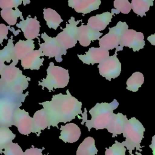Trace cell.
<instances>
[{"label": "cell", "instance_id": "cell-1", "mask_svg": "<svg viewBox=\"0 0 155 155\" xmlns=\"http://www.w3.org/2000/svg\"><path fill=\"white\" fill-rule=\"evenodd\" d=\"M39 104L42 105L48 114L50 127L58 128L59 123L70 122L79 114H82V102L73 97L68 90H67L66 94H54L50 101L39 102Z\"/></svg>", "mask_w": 155, "mask_h": 155}, {"label": "cell", "instance_id": "cell-2", "mask_svg": "<svg viewBox=\"0 0 155 155\" xmlns=\"http://www.w3.org/2000/svg\"><path fill=\"white\" fill-rule=\"evenodd\" d=\"M30 81V78L24 75L19 68L11 64L6 65L1 74L0 98L23 103L28 91L22 92L28 87Z\"/></svg>", "mask_w": 155, "mask_h": 155}, {"label": "cell", "instance_id": "cell-3", "mask_svg": "<svg viewBox=\"0 0 155 155\" xmlns=\"http://www.w3.org/2000/svg\"><path fill=\"white\" fill-rule=\"evenodd\" d=\"M119 106V102L116 99H114L111 103L102 102L97 103L94 107L89 110L91 116L90 120L87 119L86 108L84 109V113H82V122L81 124L85 122V126L88 131L92 128L96 130H101L107 128L109 125L113 114V111Z\"/></svg>", "mask_w": 155, "mask_h": 155}, {"label": "cell", "instance_id": "cell-4", "mask_svg": "<svg viewBox=\"0 0 155 155\" xmlns=\"http://www.w3.org/2000/svg\"><path fill=\"white\" fill-rule=\"evenodd\" d=\"M145 130L143 125L136 117H133L128 119L122 133L125 140L122 143L128 150L130 154L134 149L142 151V147L140 146V143L143 138Z\"/></svg>", "mask_w": 155, "mask_h": 155}, {"label": "cell", "instance_id": "cell-5", "mask_svg": "<svg viewBox=\"0 0 155 155\" xmlns=\"http://www.w3.org/2000/svg\"><path fill=\"white\" fill-rule=\"evenodd\" d=\"M68 70L59 66H56L53 62L49 63L47 69V76L38 82V85L44 90L46 88L49 91L53 89L64 88L69 82Z\"/></svg>", "mask_w": 155, "mask_h": 155}, {"label": "cell", "instance_id": "cell-6", "mask_svg": "<svg viewBox=\"0 0 155 155\" xmlns=\"http://www.w3.org/2000/svg\"><path fill=\"white\" fill-rule=\"evenodd\" d=\"M128 29L125 22L119 21L116 26L109 28V32L99 39V44L101 48L109 50L119 47L124 33Z\"/></svg>", "mask_w": 155, "mask_h": 155}, {"label": "cell", "instance_id": "cell-7", "mask_svg": "<svg viewBox=\"0 0 155 155\" xmlns=\"http://www.w3.org/2000/svg\"><path fill=\"white\" fill-rule=\"evenodd\" d=\"M82 20L75 21V18L71 16L66 23V26L63 30L56 37V39L66 50L76 45L78 42V27L77 25Z\"/></svg>", "mask_w": 155, "mask_h": 155}, {"label": "cell", "instance_id": "cell-8", "mask_svg": "<svg viewBox=\"0 0 155 155\" xmlns=\"http://www.w3.org/2000/svg\"><path fill=\"white\" fill-rule=\"evenodd\" d=\"M41 38L44 42L39 44V48L42 51L44 56L50 58H54L58 62H62V56L67 54V50L63 48L56 38L50 37L45 33L41 34Z\"/></svg>", "mask_w": 155, "mask_h": 155}, {"label": "cell", "instance_id": "cell-9", "mask_svg": "<svg viewBox=\"0 0 155 155\" xmlns=\"http://www.w3.org/2000/svg\"><path fill=\"white\" fill-rule=\"evenodd\" d=\"M22 104L6 98H0V127H10L14 124L15 114Z\"/></svg>", "mask_w": 155, "mask_h": 155}, {"label": "cell", "instance_id": "cell-10", "mask_svg": "<svg viewBox=\"0 0 155 155\" xmlns=\"http://www.w3.org/2000/svg\"><path fill=\"white\" fill-rule=\"evenodd\" d=\"M117 54L115 51L114 55L109 56L97 65L99 74L108 81L118 77L121 71V63L117 58Z\"/></svg>", "mask_w": 155, "mask_h": 155}, {"label": "cell", "instance_id": "cell-11", "mask_svg": "<svg viewBox=\"0 0 155 155\" xmlns=\"http://www.w3.org/2000/svg\"><path fill=\"white\" fill-rule=\"evenodd\" d=\"M144 36L142 33L137 32L133 29H128L124 34L121 44L116 52L123 50L124 46L133 48L134 51L142 49L145 46Z\"/></svg>", "mask_w": 155, "mask_h": 155}, {"label": "cell", "instance_id": "cell-12", "mask_svg": "<svg viewBox=\"0 0 155 155\" xmlns=\"http://www.w3.org/2000/svg\"><path fill=\"white\" fill-rule=\"evenodd\" d=\"M13 125L17 127L21 134L28 135L33 131V119L29 116L27 111L18 108L15 112Z\"/></svg>", "mask_w": 155, "mask_h": 155}, {"label": "cell", "instance_id": "cell-13", "mask_svg": "<svg viewBox=\"0 0 155 155\" xmlns=\"http://www.w3.org/2000/svg\"><path fill=\"white\" fill-rule=\"evenodd\" d=\"M16 25L22 30L27 40H33L35 38L39 39L40 22L37 19L36 16L31 18L29 15L25 19L20 21Z\"/></svg>", "mask_w": 155, "mask_h": 155}, {"label": "cell", "instance_id": "cell-14", "mask_svg": "<svg viewBox=\"0 0 155 155\" xmlns=\"http://www.w3.org/2000/svg\"><path fill=\"white\" fill-rule=\"evenodd\" d=\"M78 56L84 64L93 65L97 63L101 64L110 56L107 50L101 47H91L85 54H78Z\"/></svg>", "mask_w": 155, "mask_h": 155}, {"label": "cell", "instance_id": "cell-15", "mask_svg": "<svg viewBox=\"0 0 155 155\" xmlns=\"http://www.w3.org/2000/svg\"><path fill=\"white\" fill-rule=\"evenodd\" d=\"M35 47L33 40H19L14 45L13 59L11 64L16 66L19 60L22 59L28 54L34 51Z\"/></svg>", "mask_w": 155, "mask_h": 155}, {"label": "cell", "instance_id": "cell-16", "mask_svg": "<svg viewBox=\"0 0 155 155\" xmlns=\"http://www.w3.org/2000/svg\"><path fill=\"white\" fill-rule=\"evenodd\" d=\"M102 33L93 30L87 25H82L78 27V40L81 45L83 47L88 46L93 41L100 39Z\"/></svg>", "mask_w": 155, "mask_h": 155}, {"label": "cell", "instance_id": "cell-17", "mask_svg": "<svg viewBox=\"0 0 155 155\" xmlns=\"http://www.w3.org/2000/svg\"><path fill=\"white\" fill-rule=\"evenodd\" d=\"M68 2L69 7L84 15L97 10L101 4L100 0H69Z\"/></svg>", "mask_w": 155, "mask_h": 155}, {"label": "cell", "instance_id": "cell-18", "mask_svg": "<svg viewBox=\"0 0 155 155\" xmlns=\"http://www.w3.org/2000/svg\"><path fill=\"white\" fill-rule=\"evenodd\" d=\"M43 56L42 51L40 48L34 50L21 59V66L24 69L38 70L43 65L44 58H41Z\"/></svg>", "mask_w": 155, "mask_h": 155}, {"label": "cell", "instance_id": "cell-19", "mask_svg": "<svg viewBox=\"0 0 155 155\" xmlns=\"http://www.w3.org/2000/svg\"><path fill=\"white\" fill-rule=\"evenodd\" d=\"M60 130L59 139L64 142L74 143L79 140L81 134L80 128L74 123H68L65 125H61Z\"/></svg>", "mask_w": 155, "mask_h": 155}, {"label": "cell", "instance_id": "cell-20", "mask_svg": "<svg viewBox=\"0 0 155 155\" xmlns=\"http://www.w3.org/2000/svg\"><path fill=\"white\" fill-rule=\"evenodd\" d=\"M113 15L108 12H104L101 14H97L96 16H91L88 19L87 25L93 30L100 32L104 30L111 22Z\"/></svg>", "mask_w": 155, "mask_h": 155}, {"label": "cell", "instance_id": "cell-21", "mask_svg": "<svg viewBox=\"0 0 155 155\" xmlns=\"http://www.w3.org/2000/svg\"><path fill=\"white\" fill-rule=\"evenodd\" d=\"M128 120L127 116L122 113H113L111 120L107 128L108 131L112 134V137L123 133L125 124Z\"/></svg>", "mask_w": 155, "mask_h": 155}, {"label": "cell", "instance_id": "cell-22", "mask_svg": "<svg viewBox=\"0 0 155 155\" xmlns=\"http://www.w3.org/2000/svg\"><path fill=\"white\" fill-rule=\"evenodd\" d=\"M33 133H36L37 136H39L41 131L45 128L50 129V120L48 114L44 108L36 111L33 117Z\"/></svg>", "mask_w": 155, "mask_h": 155}, {"label": "cell", "instance_id": "cell-23", "mask_svg": "<svg viewBox=\"0 0 155 155\" xmlns=\"http://www.w3.org/2000/svg\"><path fill=\"white\" fill-rule=\"evenodd\" d=\"M43 16L48 28L54 30H56L60 24L63 21V19L58 12L50 8H44Z\"/></svg>", "mask_w": 155, "mask_h": 155}, {"label": "cell", "instance_id": "cell-24", "mask_svg": "<svg viewBox=\"0 0 155 155\" xmlns=\"http://www.w3.org/2000/svg\"><path fill=\"white\" fill-rule=\"evenodd\" d=\"M98 152L95 145V140L92 137H87L79 145L76 155H95Z\"/></svg>", "mask_w": 155, "mask_h": 155}, {"label": "cell", "instance_id": "cell-25", "mask_svg": "<svg viewBox=\"0 0 155 155\" xmlns=\"http://www.w3.org/2000/svg\"><path fill=\"white\" fill-rule=\"evenodd\" d=\"M1 16L9 25H16L18 18L19 17L22 21L24 20L22 13L18 8H15V10H13L12 8L2 9L1 11Z\"/></svg>", "mask_w": 155, "mask_h": 155}, {"label": "cell", "instance_id": "cell-26", "mask_svg": "<svg viewBox=\"0 0 155 155\" xmlns=\"http://www.w3.org/2000/svg\"><path fill=\"white\" fill-rule=\"evenodd\" d=\"M131 8L138 16H145V13L149 10L150 7L153 5V0H132Z\"/></svg>", "mask_w": 155, "mask_h": 155}, {"label": "cell", "instance_id": "cell-27", "mask_svg": "<svg viewBox=\"0 0 155 155\" xmlns=\"http://www.w3.org/2000/svg\"><path fill=\"white\" fill-rule=\"evenodd\" d=\"M15 137L16 135L8 127H0V154L3 153V149L12 143V140Z\"/></svg>", "mask_w": 155, "mask_h": 155}, {"label": "cell", "instance_id": "cell-28", "mask_svg": "<svg viewBox=\"0 0 155 155\" xmlns=\"http://www.w3.org/2000/svg\"><path fill=\"white\" fill-rule=\"evenodd\" d=\"M143 81L144 77L143 74L140 72L136 71L128 79L127 81V89L133 92H136L143 84Z\"/></svg>", "mask_w": 155, "mask_h": 155}, {"label": "cell", "instance_id": "cell-29", "mask_svg": "<svg viewBox=\"0 0 155 155\" xmlns=\"http://www.w3.org/2000/svg\"><path fill=\"white\" fill-rule=\"evenodd\" d=\"M114 7L116 9H111V14H118L121 12L124 14H128L131 9V4L128 0H115Z\"/></svg>", "mask_w": 155, "mask_h": 155}, {"label": "cell", "instance_id": "cell-30", "mask_svg": "<svg viewBox=\"0 0 155 155\" xmlns=\"http://www.w3.org/2000/svg\"><path fill=\"white\" fill-rule=\"evenodd\" d=\"M13 36H10V38L8 39V43L7 45L2 49L0 50V57L7 62H10L13 59Z\"/></svg>", "mask_w": 155, "mask_h": 155}, {"label": "cell", "instance_id": "cell-31", "mask_svg": "<svg viewBox=\"0 0 155 155\" xmlns=\"http://www.w3.org/2000/svg\"><path fill=\"white\" fill-rule=\"evenodd\" d=\"M126 148L122 142L115 140V143L108 148H105V155H125Z\"/></svg>", "mask_w": 155, "mask_h": 155}, {"label": "cell", "instance_id": "cell-32", "mask_svg": "<svg viewBox=\"0 0 155 155\" xmlns=\"http://www.w3.org/2000/svg\"><path fill=\"white\" fill-rule=\"evenodd\" d=\"M4 155H24L21 147L16 143H12L3 151Z\"/></svg>", "mask_w": 155, "mask_h": 155}, {"label": "cell", "instance_id": "cell-33", "mask_svg": "<svg viewBox=\"0 0 155 155\" xmlns=\"http://www.w3.org/2000/svg\"><path fill=\"white\" fill-rule=\"evenodd\" d=\"M14 29V28H11L10 26H6L4 24H0V44H1L3 42V41L4 39H8L7 35L8 30L13 31V33L15 34V36L18 35L21 31L19 30L15 31Z\"/></svg>", "mask_w": 155, "mask_h": 155}, {"label": "cell", "instance_id": "cell-34", "mask_svg": "<svg viewBox=\"0 0 155 155\" xmlns=\"http://www.w3.org/2000/svg\"><path fill=\"white\" fill-rule=\"evenodd\" d=\"M22 3H23L22 0H0V8L2 10L12 8L13 7L17 8Z\"/></svg>", "mask_w": 155, "mask_h": 155}, {"label": "cell", "instance_id": "cell-35", "mask_svg": "<svg viewBox=\"0 0 155 155\" xmlns=\"http://www.w3.org/2000/svg\"><path fill=\"white\" fill-rule=\"evenodd\" d=\"M44 149V148L41 149L32 147V148L27 149L24 152V155H43L42 152Z\"/></svg>", "mask_w": 155, "mask_h": 155}, {"label": "cell", "instance_id": "cell-36", "mask_svg": "<svg viewBox=\"0 0 155 155\" xmlns=\"http://www.w3.org/2000/svg\"><path fill=\"white\" fill-rule=\"evenodd\" d=\"M149 147L152 150L153 155H155V135L152 137L151 143L149 145Z\"/></svg>", "mask_w": 155, "mask_h": 155}, {"label": "cell", "instance_id": "cell-37", "mask_svg": "<svg viewBox=\"0 0 155 155\" xmlns=\"http://www.w3.org/2000/svg\"><path fill=\"white\" fill-rule=\"evenodd\" d=\"M147 40L150 42L151 44L155 45V33L149 36L147 38Z\"/></svg>", "mask_w": 155, "mask_h": 155}, {"label": "cell", "instance_id": "cell-38", "mask_svg": "<svg viewBox=\"0 0 155 155\" xmlns=\"http://www.w3.org/2000/svg\"><path fill=\"white\" fill-rule=\"evenodd\" d=\"M4 62L5 61L0 57V75L2 73V71H3V70L4 69V68L5 67V66L7 65L5 64Z\"/></svg>", "mask_w": 155, "mask_h": 155}, {"label": "cell", "instance_id": "cell-39", "mask_svg": "<svg viewBox=\"0 0 155 155\" xmlns=\"http://www.w3.org/2000/svg\"><path fill=\"white\" fill-rule=\"evenodd\" d=\"M30 2V1H23V4L24 5H26L27 4H29Z\"/></svg>", "mask_w": 155, "mask_h": 155}, {"label": "cell", "instance_id": "cell-40", "mask_svg": "<svg viewBox=\"0 0 155 155\" xmlns=\"http://www.w3.org/2000/svg\"><path fill=\"white\" fill-rule=\"evenodd\" d=\"M130 155H142L140 153H139V152H136V154H133V153H131V154H130Z\"/></svg>", "mask_w": 155, "mask_h": 155}]
</instances>
